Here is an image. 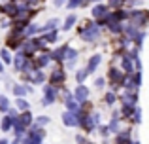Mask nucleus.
I'll return each instance as SVG.
<instances>
[{
  "label": "nucleus",
  "mask_w": 149,
  "mask_h": 144,
  "mask_svg": "<svg viewBox=\"0 0 149 144\" xmlns=\"http://www.w3.org/2000/svg\"><path fill=\"white\" fill-rule=\"evenodd\" d=\"M0 72H4V67H2V63H0Z\"/></svg>",
  "instance_id": "24"
},
{
  "label": "nucleus",
  "mask_w": 149,
  "mask_h": 144,
  "mask_svg": "<svg viewBox=\"0 0 149 144\" xmlns=\"http://www.w3.org/2000/svg\"><path fill=\"white\" fill-rule=\"evenodd\" d=\"M81 38H83L85 42H93L98 38V27L96 25H91L87 27V30H81Z\"/></svg>",
  "instance_id": "1"
},
{
  "label": "nucleus",
  "mask_w": 149,
  "mask_h": 144,
  "mask_svg": "<svg viewBox=\"0 0 149 144\" xmlns=\"http://www.w3.org/2000/svg\"><path fill=\"white\" fill-rule=\"evenodd\" d=\"M38 30V27L36 25H30V29H26V34H34Z\"/></svg>",
  "instance_id": "18"
},
{
  "label": "nucleus",
  "mask_w": 149,
  "mask_h": 144,
  "mask_svg": "<svg viewBox=\"0 0 149 144\" xmlns=\"http://www.w3.org/2000/svg\"><path fill=\"white\" fill-rule=\"evenodd\" d=\"M68 2V0H55V4H57V6H62V4H66Z\"/></svg>",
  "instance_id": "22"
},
{
  "label": "nucleus",
  "mask_w": 149,
  "mask_h": 144,
  "mask_svg": "<svg viewBox=\"0 0 149 144\" xmlns=\"http://www.w3.org/2000/svg\"><path fill=\"white\" fill-rule=\"evenodd\" d=\"M62 122H64L68 127H74V125L79 123V118H77V114H74V112H66V114L62 116Z\"/></svg>",
  "instance_id": "2"
},
{
  "label": "nucleus",
  "mask_w": 149,
  "mask_h": 144,
  "mask_svg": "<svg viewBox=\"0 0 149 144\" xmlns=\"http://www.w3.org/2000/svg\"><path fill=\"white\" fill-rule=\"evenodd\" d=\"M61 80H64V74L61 70H55V74L51 76V81H61Z\"/></svg>",
  "instance_id": "10"
},
{
  "label": "nucleus",
  "mask_w": 149,
  "mask_h": 144,
  "mask_svg": "<svg viewBox=\"0 0 149 144\" xmlns=\"http://www.w3.org/2000/svg\"><path fill=\"white\" fill-rule=\"evenodd\" d=\"M87 87H83V85H79V87L76 89V99L77 100H85V97H87Z\"/></svg>",
  "instance_id": "4"
},
{
  "label": "nucleus",
  "mask_w": 149,
  "mask_h": 144,
  "mask_svg": "<svg viewBox=\"0 0 149 144\" xmlns=\"http://www.w3.org/2000/svg\"><path fill=\"white\" fill-rule=\"evenodd\" d=\"M19 122H21L23 123V125H30V122H32V118H30V114H29V112H25V114H23L21 116V118H19Z\"/></svg>",
  "instance_id": "7"
},
{
  "label": "nucleus",
  "mask_w": 149,
  "mask_h": 144,
  "mask_svg": "<svg viewBox=\"0 0 149 144\" xmlns=\"http://www.w3.org/2000/svg\"><path fill=\"white\" fill-rule=\"evenodd\" d=\"M0 144H8V142H6V140H0Z\"/></svg>",
  "instance_id": "25"
},
{
  "label": "nucleus",
  "mask_w": 149,
  "mask_h": 144,
  "mask_svg": "<svg viewBox=\"0 0 149 144\" xmlns=\"http://www.w3.org/2000/svg\"><path fill=\"white\" fill-rule=\"evenodd\" d=\"M85 76H87V70H79V74H76L77 81H83V80H85Z\"/></svg>",
  "instance_id": "15"
},
{
  "label": "nucleus",
  "mask_w": 149,
  "mask_h": 144,
  "mask_svg": "<svg viewBox=\"0 0 149 144\" xmlns=\"http://www.w3.org/2000/svg\"><path fill=\"white\" fill-rule=\"evenodd\" d=\"M17 106L21 108V110H29V103H26L25 99H19L17 100Z\"/></svg>",
  "instance_id": "13"
},
{
  "label": "nucleus",
  "mask_w": 149,
  "mask_h": 144,
  "mask_svg": "<svg viewBox=\"0 0 149 144\" xmlns=\"http://www.w3.org/2000/svg\"><path fill=\"white\" fill-rule=\"evenodd\" d=\"M11 144H19V138H15V140H13V142H11Z\"/></svg>",
  "instance_id": "23"
},
{
  "label": "nucleus",
  "mask_w": 149,
  "mask_h": 144,
  "mask_svg": "<svg viewBox=\"0 0 149 144\" xmlns=\"http://www.w3.org/2000/svg\"><path fill=\"white\" fill-rule=\"evenodd\" d=\"M49 119L45 118V116H40V119H38V123H40V125H44V123H47Z\"/></svg>",
  "instance_id": "20"
},
{
  "label": "nucleus",
  "mask_w": 149,
  "mask_h": 144,
  "mask_svg": "<svg viewBox=\"0 0 149 144\" xmlns=\"http://www.w3.org/2000/svg\"><path fill=\"white\" fill-rule=\"evenodd\" d=\"M26 91H29V89H25V85H15V87H13V93H15V95H19V97H23Z\"/></svg>",
  "instance_id": "9"
},
{
  "label": "nucleus",
  "mask_w": 149,
  "mask_h": 144,
  "mask_svg": "<svg viewBox=\"0 0 149 144\" xmlns=\"http://www.w3.org/2000/svg\"><path fill=\"white\" fill-rule=\"evenodd\" d=\"M108 15V6H95L93 8V17H104Z\"/></svg>",
  "instance_id": "3"
},
{
  "label": "nucleus",
  "mask_w": 149,
  "mask_h": 144,
  "mask_svg": "<svg viewBox=\"0 0 149 144\" xmlns=\"http://www.w3.org/2000/svg\"><path fill=\"white\" fill-rule=\"evenodd\" d=\"M106 100H108V104H111L113 100H115V97H113V93H108V95H106Z\"/></svg>",
  "instance_id": "17"
},
{
  "label": "nucleus",
  "mask_w": 149,
  "mask_h": 144,
  "mask_svg": "<svg viewBox=\"0 0 149 144\" xmlns=\"http://www.w3.org/2000/svg\"><path fill=\"white\" fill-rule=\"evenodd\" d=\"M98 63H100V55H95L91 61H89V68H87V72H93L96 67H98Z\"/></svg>",
  "instance_id": "5"
},
{
  "label": "nucleus",
  "mask_w": 149,
  "mask_h": 144,
  "mask_svg": "<svg viewBox=\"0 0 149 144\" xmlns=\"http://www.w3.org/2000/svg\"><path fill=\"white\" fill-rule=\"evenodd\" d=\"M125 2V0H109V6H113V8H117V6H121V4H123Z\"/></svg>",
  "instance_id": "16"
},
{
  "label": "nucleus",
  "mask_w": 149,
  "mask_h": 144,
  "mask_svg": "<svg viewBox=\"0 0 149 144\" xmlns=\"http://www.w3.org/2000/svg\"><path fill=\"white\" fill-rule=\"evenodd\" d=\"M81 4H83V0H68V8H70V10H74V8H79Z\"/></svg>",
  "instance_id": "11"
},
{
  "label": "nucleus",
  "mask_w": 149,
  "mask_h": 144,
  "mask_svg": "<svg viewBox=\"0 0 149 144\" xmlns=\"http://www.w3.org/2000/svg\"><path fill=\"white\" fill-rule=\"evenodd\" d=\"M13 65H15V68H17V70H21V68L25 67V55H17V59L13 61Z\"/></svg>",
  "instance_id": "6"
},
{
  "label": "nucleus",
  "mask_w": 149,
  "mask_h": 144,
  "mask_svg": "<svg viewBox=\"0 0 149 144\" xmlns=\"http://www.w3.org/2000/svg\"><path fill=\"white\" fill-rule=\"evenodd\" d=\"M0 110H4V112L8 110V99L6 97H0Z\"/></svg>",
  "instance_id": "14"
},
{
  "label": "nucleus",
  "mask_w": 149,
  "mask_h": 144,
  "mask_svg": "<svg viewBox=\"0 0 149 144\" xmlns=\"http://www.w3.org/2000/svg\"><path fill=\"white\" fill-rule=\"evenodd\" d=\"M57 19H51V21H47V23H45V27H44V30H53L55 29V25H57Z\"/></svg>",
  "instance_id": "12"
},
{
  "label": "nucleus",
  "mask_w": 149,
  "mask_h": 144,
  "mask_svg": "<svg viewBox=\"0 0 149 144\" xmlns=\"http://www.w3.org/2000/svg\"><path fill=\"white\" fill-rule=\"evenodd\" d=\"M55 38H57V32H49V36H45V40H49V42H53Z\"/></svg>",
  "instance_id": "19"
},
{
  "label": "nucleus",
  "mask_w": 149,
  "mask_h": 144,
  "mask_svg": "<svg viewBox=\"0 0 149 144\" xmlns=\"http://www.w3.org/2000/svg\"><path fill=\"white\" fill-rule=\"evenodd\" d=\"M74 23H76V15H70V17L66 19V23H64V27H62V29H64V30L72 29V25H74Z\"/></svg>",
  "instance_id": "8"
},
{
  "label": "nucleus",
  "mask_w": 149,
  "mask_h": 144,
  "mask_svg": "<svg viewBox=\"0 0 149 144\" xmlns=\"http://www.w3.org/2000/svg\"><path fill=\"white\" fill-rule=\"evenodd\" d=\"M2 59L6 61V63H10V55H8V51H2Z\"/></svg>",
  "instance_id": "21"
}]
</instances>
